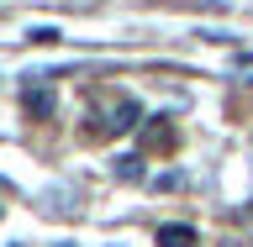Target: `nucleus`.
Wrapping results in <instances>:
<instances>
[{
	"mask_svg": "<svg viewBox=\"0 0 253 247\" xmlns=\"http://www.w3.org/2000/svg\"><path fill=\"white\" fill-rule=\"evenodd\" d=\"M21 100H27L32 116H53V90H47V84H37V90L27 84V95H21Z\"/></svg>",
	"mask_w": 253,
	"mask_h": 247,
	"instance_id": "obj_2",
	"label": "nucleus"
},
{
	"mask_svg": "<svg viewBox=\"0 0 253 247\" xmlns=\"http://www.w3.org/2000/svg\"><path fill=\"white\" fill-rule=\"evenodd\" d=\"M158 247H195L190 226H158Z\"/></svg>",
	"mask_w": 253,
	"mask_h": 247,
	"instance_id": "obj_3",
	"label": "nucleus"
},
{
	"mask_svg": "<svg viewBox=\"0 0 253 247\" xmlns=\"http://www.w3.org/2000/svg\"><path fill=\"white\" fill-rule=\"evenodd\" d=\"M237 69H243V74H253V58H237Z\"/></svg>",
	"mask_w": 253,
	"mask_h": 247,
	"instance_id": "obj_4",
	"label": "nucleus"
},
{
	"mask_svg": "<svg viewBox=\"0 0 253 247\" xmlns=\"http://www.w3.org/2000/svg\"><path fill=\"white\" fill-rule=\"evenodd\" d=\"M90 121H95L90 126L95 137H122V132H132L142 121V106L126 90H95L90 95Z\"/></svg>",
	"mask_w": 253,
	"mask_h": 247,
	"instance_id": "obj_1",
	"label": "nucleus"
}]
</instances>
